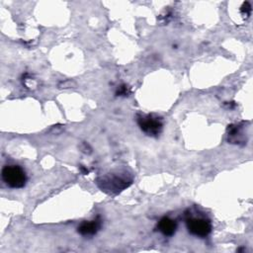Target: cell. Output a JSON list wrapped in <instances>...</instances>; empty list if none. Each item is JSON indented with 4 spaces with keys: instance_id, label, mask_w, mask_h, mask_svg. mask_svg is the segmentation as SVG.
I'll list each match as a JSON object with an SVG mask.
<instances>
[{
    "instance_id": "cell-1",
    "label": "cell",
    "mask_w": 253,
    "mask_h": 253,
    "mask_svg": "<svg viewBox=\"0 0 253 253\" xmlns=\"http://www.w3.org/2000/svg\"><path fill=\"white\" fill-rule=\"evenodd\" d=\"M131 179L127 177V175H123L119 173H112L109 175H105L98 179V185L102 189V191L108 193H119L123 191L128 185H130Z\"/></svg>"
},
{
    "instance_id": "cell-2",
    "label": "cell",
    "mask_w": 253,
    "mask_h": 253,
    "mask_svg": "<svg viewBox=\"0 0 253 253\" xmlns=\"http://www.w3.org/2000/svg\"><path fill=\"white\" fill-rule=\"evenodd\" d=\"M2 180L13 189H20L26 185L27 176L25 170L19 165H6L1 172Z\"/></svg>"
},
{
    "instance_id": "cell-3",
    "label": "cell",
    "mask_w": 253,
    "mask_h": 253,
    "mask_svg": "<svg viewBox=\"0 0 253 253\" xmlns=\"http://www.w3.org/2000/svg\"><path fill=\"white\" fill-rule=\"evenodd\" d=\"M137 125L140 127V129L149 136L159 135L163 128L162 119L153 114L138 115Z\"/></svg>"
},
{
    "instance_id": "cell-4",
    "label": "cell",
    "mask_w": 253,
    "mask_h": 253,
    "mask_svg": "<svg viewBox=\"0 0 253 253\" xmlns=\"http://www.w3.org/2000/svg\"><path fill=\"white\" fill-rule=\"evenodd\" d=\"M186 226L188 231L192 235H195L200 238L207 237L211 232L212 229L211 220L206 217H189L186 220Z\"/></svg>"
},
{
    "instance_id": "cell-5",
    "label": "cell",
    "mask_w": 253,
    "mask_h": 253,
    "mask_svg": "<svg viewBox=\"0 0 253 253\" xmlns=\"http://www.w3.org/2000/svg\"><path fill=\"white\" fill-rule=\"evenodd\" d=\"M102 224L101 218L98 216L92 220L89 221H83L77 228V231L79 234L83 236H92L96 234Z\"/></svg>"
},
{
    "instance_id": "cell-6",
    "label": "cell",
    "mask_w": 253,
    "mask_h": 253,
    "mask_svg": "<svg viewBox=\"0 0 253 253\" xmlns=\"http://www.w3.org/2000/svg\"><path fill=\"white\" fill-rule=\"evenodd\" d=\"M158 230L165 236H172L176 232L177 229V223L175 220H173L170 217L164 216L162 217L157 224Z\"/></svg>"
},
{
    "instance_id": "cell-7",
    "label": "cell",
    "mask_w": 253,
    "mask_h": 253,
    "mask_svg": "<svg viewBox=\"0 0 253 253\" xmlns=\"http://www.w3.org/2000/svg\"><path fill=\"white\" fill-rule=\"evenodd\" d=\"M240 12H241V14H242L244 17L248 18L249 15H250V13H251V5H250V3L247 2V1L244 2V3L242 4L241 8H240Z\"/></svg>"
},
{
    "instance_id": "cell-8",
    "label": "cell",
    "mask_w": 253,
    "mask_h": 253,
    "mask_svg": "<svg viewBox=\"0 0 253 253\" xmlns=\"http://www.w3.org/2000/svg\"><path fill=\"white\" fill-rule=\"evenodd\" d=\"M116 94L118 96H127L129 94V89L126 84H123L118 88Z\"/></svg>"
},
{
    "instance_id": "cell-9",
    "label": "cell",
    "mask_w": 253,
    "mask_h": 253,
    "mask_svg": "<svg viewBox=\"0 0 253 253\" xmlns=\"http://www.w3.org/2000/svg\"><path fill=\"white\" fill-rule=\"evenodd\" d=\"M80 170L83 172V174H88V172H89V171H88L85 167H83V166L80 167Z\"/></svg>"
}]
</instances>
